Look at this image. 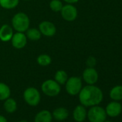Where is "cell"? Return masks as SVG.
Listing matches in <instances>:
<instances>
[{
    "label": "cell",
    "mask_w": 122,
    "mask_h": 122,
    "mask_svg": "<svg viewBox=\"0 0 122 122\" xmlns=\"http://www.w3.org/2000/svg\"><path fill=\"white\" fill-rule=\"evenodd\" d=\"M10 41L12 42V47H14L15 49L21 50L26 46L27 43V38L25 32H17L16 33H14Z\"/></svg>",
    "instance_id": "obj_9"
},
{
    "label": "cell",
    "mask_w": 122,
    "mask_h": 122,
    "mask_svg": "<svg viewBox=\"0 0 122 122\" xmlns=\"http://www.w3.org/2000/svg\"><path fill=\"white\" fill-rule=\"evenodd\" d=\"M37 63L42 67L48 66L52 63V57L47 54H41L37 57Z\"/></svg>",
    "instance_id": "obj_22"
},
{
    "label": "cell",
    "mask_w": 122,
    "mask_h": 122,
    "mask_svg": "<svg viewBox=\"0 0 122 122\" xmlns=\"http://www.w3.org/2000/svg\"><path fill=\"white\" fill-rule=\"evenodd\" d=\"M30 17L27 14L22 12L15 14L12 19V28L16 32H25L30 28Z\"/></svg>",
    "instance_id": "obj_2"
},
{
    "label": "cell",
    "mask_w": 122,
    "mask_h": 122,
    "mask_svg": "<svg viewBox=\"0 0 122 122\" xmlns=\"http://www.w3.org/2000/svg\"><path fill=\"white\" fill-rule=\"evenodd\" d=\"M83 81L88 85H94L98 80V73L94 68H86L82 75Z\"/></svg>",
    "instance_id": "obj_10"
},
{
    "label": "cell",
    "mask_w": 122,
    "mask_h": 122,
    "mask_svg": "<svg viewBox=\"0 0 122 122\" xmlns=\"http://www.w3.org/2000/svg\"><path fill=\"white\" fill-rule=\"evenodd\" d=\"M11 90L8 85L0 82V101H5L10 97Z\"/></svg>",
    "instance_id": "obj_19"
},
{
    "label": "cell",
    "mask_w": 122,
    "mask_h": 122,
    "mask_svg": "<svg viewBox=\"0 0 122 122\" xmlns=\"http://www.w3.org/2000/svg\"><path fill=\"white\" fill-rule=\"evenodd\" d=\"M13 30L12 27L10 25H3L0 27V40L4 42L10 41L14 35Z\"/></svg>",
    "instance_id": "obj_11"
},
{
    "label": "cell",
    "mask_w": 122,
    "mask_h": 122,
    "mask_svg": "<svg viewBox=\"0 0 122 122\" xmlns=\"http://www.w3.org/2000/svg\"><path fill=\"white\" fill-rule=\"evenodd\" d=\"M23 1H30V0H23Z\"/></svg>",
    "instance_id": "obj_29"
},
{
    "label": "cell",
    "mask_w": 122,
    "mask_h": 122,
    "mask_svg": "<svg viewBox=\"0 0 122 122\" xmlns=\"http://www.w3.org/2000/svg\"><path fill=\"white\" fill-rule=\"evenodd\" d=\"M86 65L88 67H91V68H94V66L96 65V60L94 57L93 56H90L88 57L87 60H86Z\"/></svg>",
    "instance_id": "obj_24"
},
{
    "label": "cell",
    "mask_w": 122,
    "mask_h": 122,
    "mask_svg": "<svg viewBox=\"0 0 122 122\" xmlns=\"http://www.w3.org/2000/svg\"><path fill=\"white\" fill-rule=\"evenodd\" d=\"M60 12L62 18L67 22H73L76 20L78 17L77 8L73 5L71 4H66V5H63Z\"/></svg>",
    "instance_id": "obj_7"
},
{
    "label": "cell",
    "mask_w": 122,
    "mask_h": 122,
    "mask_svg": "<svg viewBox=\"0 0 122 122\" xmlns=\"http://www.w3.org/2000/svg\"><path fill=\"white\" fill-rule=\"evenodd\" d=\"M63 1L67 3V4H71V5H74L77 2H78L79 0H63Z\"/></svg>",
    "instance_id": "obj_25"
},
{
    "label": "cell",
    "mask_w": 122,
    "mask_h": 122,
    "mask_svg": "<svg viewBox=\"0 0 122 122\" xmlns=\"http://www.w3.org/2000/svg\"><path fill=\"white\" fill-rule=\"evenodd\" d=\"M79 101L84 106L98 105L103 100L102 91L94 85H88L81 90L78 93Z\"/></svg>",
    "instance_id": "obj_1"
},
{
    "label": "cell",
    "mask_w": 122,
    "mask_h": 122,
    "mask_svg": "<svg viewBox=\"0 0 122 122\" xmlns=\"http://www.w3.org/2000/svg\"><path fill=\"white\" fill-rule=\"evenodd\" d=\"M49 7L52 11L55 12H60L61 10H62L63 4L60 0H51L49 4Z\"/></svg>",
    "instance_id": "obj_23"
},
{
    "label": "cell",
    "mask_w": 122,
    "mask_h": 122,
    "mask_svg": "<svg viewBox=\"0 0 122 122\" xmlns=\"http://www.w3.org/2000/svg\"><path fill=\"white\" fill-rule=\"evenodd\" d=\"M52 115L55 120L61 121L68 118L69 116V112L68 109L64 107H59L54 110Z\"/></svg>",
    "instance_id": "obj_15"
},
{
    "label": "cell",
    "mask_w": 122,
    "mask_h": 122,
    "mask_svg": "<svg viewBox=\"0 0 122 122\" xmlns=\"http://www.w3.org/2000/svg\"><path fill=\"white\" fill-rule=\"evenodd\" d=\"M23 98L29 106H36L40 102L41 95L36 88L28 87L23 93Z\"/></svg>",
    "instance_id": "obj_4"
},
{
    "label": "cell",
    "mask_w": 122,
    "mask_h": 122,
    "mask_svg": "<svg viewBox=\"0 0 122 122\" xmlns=\"http://www.w3.org/2000/svg\"><path fill=\"white\" fill-rule=\"evenodd\" d=\"M65 85L67 93L71 96L78 95L83 88L82 80L78 76H71L68 78Z\"/></svg>",
    "instance_id": "obj_5"
},
{
    "label": "cell",
    "mask_w": 122,
    "mask_h": 122,
    "mask_svg": "<svg viewBox=\"0 0 122 122\" xmlns=\"http://www.w3.org/2000/svg\"><path fill=\"white\" fill-rule=\"evenodd\" d=\"M52 115L48 110H42L35 116V122H51Z\"/></svg>",
    "instance_id": "obj_14"
},
{
    "label": "cell",
    "mask_w": 122,
    "mask_h": 122,
    "mask_svg": "<svg viewBox=\"0 0 122 122\" xmlns=\"http://www.w3.org/2000/svg\"><path fill=\"white\" fill-rule=\"evenodd\" d=\"M25 32L27 40H30L31 41H38L42 36V34L39 29L35 27L29 28Z\"/></svg>",
    "instance_id": "obj_17"
},
{
    "label": "cell",
    "mask_w": 122,
    "mask_h": 122,
    "mask_svg": "<svg viewBox=\"0 0 122 122\" xmlns=\"http://www.w3.org/2000/svg\"><path fill=\"white\" fill-rule=\"evenodd\" d=\"M105 111L106 115L111 117H116L121 113L122 111V106L121 103H119L118 102L112 101L107 105Z\"/></svg>",
    "instance_id": "obj_12"
},
{
    "label": "cell",
    "mask_w": 122,
    "mask_h": 122,
    "mask_svg": "<svg viewBox=\"0 0 122 122\" xmlns=\"http://www.w3.org/2000/svg\"><path fill=\"white\" fill-rule=\"evenodd\" d=\"M41 89L42 93L49 97L57 96L61 91L60 85L52 79L45 81L41 86Z\"/></svg>",
    "instance_id": "obj_3"
},
{
    "label": "cell",
    "mask_w": 122,
    "mask_h": 122,
    "mask_svg": "<svg viewBox=\"0 0 122 122\" xmlns=\"http://www.w3.org/2000/svg\"><path fill=\"white\" fill-rule=\"evenodd\" d=\"M109 96L113 101L122 100V86H116L113 87L111 90Z\"/></svg>",
    "instance_id": "obj_21"
},
{
    "label": "cell",
    "mask_w": 122,
    "mask_h": 122,
    "mask_svg": "<svg viewBox=\"0 0 122 122\" xmlns=\"http://www.w3.org/2000/svg\"><path fill=\"white\" fill-rule=\"evenodd\" d=\"M104 122H111V121H105Z\"/></svg>",
    "instance_id": "obj_28"
},
{
    "label": "cell",
    "mask_w": 122,
    "mask_h": 122,
    "mask_svg": "<svg viewBox=\"0 0 122 122\" xmlns=\"http://www.w3.org/2000/svg\"><path fill=\"white\" fill-rule=\"evenodd\" d=\"M73 116L76 121L83 122L87 117V111L84 106L78 105L77 106L73 112Z\"/></svg>",
    "instance_id": "obj_13"
},
{
    "label": "cell",
    "mask_w": 122,
    "mask_h": 122,
    "mask_svg": "<svg viewBox=\"0 0 122 122\" xmlns=\"http://www.w3.org/2000/svg\"><path fill=\"white\" fill-rule=\"evenodd\" d=\"M87 117L90 122H104L106 118V113L102 107L96 105L88 110Z\"/></svg>",
    "instance_id": "obj_6"
},
{
    "label": "cell",
    "mask_w": 122,
    "mask_h": 122,
    "mask_svg": "<svg viewBox=\"0 0 122 122\" xmlns=\"http://www.w3.org/2000/svg\"><path fill=\"white\" fill-rule=\"evenodd\" d=\"M20 122H27V121H25V120H22V121H20Z\"/></svg>",
    "instance_id": "obj_27"
},
{
    "label": "cell",
    "mask_w": 122,
    "mask_h": 122,
    "mask_svg": "<svg viewBox=\"0 0 122 122\" xmlns=\"http://www.w3.org/2000/svg\"><path fill=\"white\" fill-rule=\"evenodd\" d=\"M54 80L58 83L60 86L61 85H65L67 80L68 79V73L64 70H58L55 72Z\"/></svg>",
    "instance_id": "obj_18"
},
{
    "label": "cell",
    "mask_w": 122,
    "mask_h": 122,
    "mask_svg": "<svg viewBox=\"0 0 122 122\" xmlns=\"http://www.w3.org/2000/svg\"><path fill=\"white\" fill-rule=\"evenodd\" d=\"M20 3V0H0V7L5 10H13Z\"/></svg>",
    "instance_id": "obj_20"
},
{
    "label": "cell",
    "mask_w": 122,
    "mask_h": 122,
    "mask_svg": "<svg viewBox=\"0 0 122 122\" xmlns=\"http://www.w3.org/2000/svg\"><path fill=\"white\" fill-rule=\"evenodd\" d=\"M0 122H7V120L4 116L0 115Z\"/></svg>",
    "instance_id": "obj_26"
},
{
    "label": "cell",
    "mask_w": 122,
    "mask_h": 122,
    "mask_svg": "<svg viewBox=\"0 0 122 122\" xmlns=\"http://www.w3.org/2000/svg\"><path fill=\"white\" fill-rule=\"evenodd\" d=\"M4 108L9 113H15L17 111V101L12 98H10V97L8 98L7 99H6L5 101Z\"/></svg>",
    "instance_id": "obj_16"
},
{
    "label": "cell",
    "mask_w": 122,
    "mask_h": 122,
    "mask_svg": "<svg viewBox=\"0 0 122 122\" xmlns=\"http://www.w3.org/2000/svg\"><path fill=\"white\" fill-rule=\"evenodd\" d=\"M38 29L40 31L42 35H44L45 37H53L56 32L57 28L54 23L50 21H42L39 24Z\"/></svg>",
    "instance_id": "obj_8"
}]
</instances>
